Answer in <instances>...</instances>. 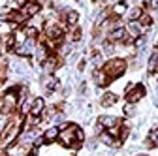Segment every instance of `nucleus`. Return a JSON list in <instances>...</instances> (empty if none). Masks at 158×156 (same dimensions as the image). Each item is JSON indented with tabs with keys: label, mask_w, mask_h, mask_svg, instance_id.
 I'll return each instance as SVG.
<instances>
[{
	"label": "nucleus",
	"mask_w": 158,
	"mask_h": 156,
	"mask_svg": "<svg viewBox=\"0 0 158 156\" xmlns=\"http://www.w3.org/2000/svg\"><path fill=\"white\" fill-rule=\"evenodd\" d=\"M44 107H45V104H44V100L42 98H36L34 102H32V107H30V115L32 117H42V111H44Z\"/></svg>",
	"instance_id": "nucleus-7"
},
{
	"label": "nucleus",
	"mask_w": 158,
	"mask_h": 156,
	"mask_svg": "<svg viewBox=\"0 0 158 156\" xmlns=\"http://www.w3.org/2000/svg\"><path fill=\"white\" fill-rule=\"evenodd\" d=\"M58 133H60V126H51V128L44 133V141H45V143H53V141L58 138Z\"/></svg>",
	"instance_id": "nucleus-8"
},
{
	"label": "nucleus",
	"mask_w": 158,
	"mask_h": 156,
	"mask_svg": "<svg viewBox=\"0 0 158 156\" xmlns=\"http://www.w3.org/2000/svg\"><path fill=\"white\" fill-rule=\"evenodd\" d=\"M45 88H47V90L56 88V81H55V79H47V81H45Z\"/></svg>",
	"instance_id": "nucleus-17"
},
{
	"label": "nucleus",
	"mask_w": 158,
	"mask_h": 156,
	"mask_svg": "<svg viewBox=\"0 0 158 156\" xmlns=\"http://www.w3.org/2000/svg\"><path fill=\"white\" fill-rule=\"evenodd\" d=\"M17 90H19V88H11V90H8V92H6L4 100H2V113H4V115H10V113L15 109L17 100H19Z\"/></svg>",
	"instance_id": "nucleus-2"
},
{
	"label": "nucleus",
	"mask_w": 158,
	"mask_h": 156,
	"mask_svg": "<svg viewBox=\"0 0 158 156\" xmlns=\"http://www.w3.org/2000/svg\"><path fill=\"white\" fill-rule=\"evenodd\" d=\"M30 156H34V154H30Z\"/></svg>",
	"instance_id": "nucleus-26"
},
{
	"label": "nucleus",
	"mask_w": 158,
	"mask_h": 156,
	"mask_svg": "<svg viewBox=\"0 0 158 156\" xmlns=\"http://www.w3.org/2000/svg\"><path fill=\"white\" fill-rule=\"evenodd\" d=\"M102 72L109 77V79H118L124 72H126V62L123 60V58H111V60H107L102 68Z\"/></svg>",
	"instance_id": "nucleus-1"
},
{
	"label": "nucleus",
	"mask_w": 158,
	"mask_h": 156,
	"mask_svg": "<svg viewBox=\"0 0 158 156\" xmlns=\"http://www.w3.org/2000/svg\"><path fill=\"white\" fill-rule=\"evenodd\" d=\"M141 13H143L141 8H134V10L130 11V21H137V19L141 17Z\"/></svg>",
	"instance_id": "nucleus-15"
},
{
	"label": "nucleus",
	"mask_w": 158,
	"mask_h": 156,
	"mask_svg": "<svg viewBox=\"0 0 158 156\" xmlns=\"http://www.w3.org/2000/svg\"><path fill=\"white\" fill-rule=\"evenodd\" d=\"M0 156H8V152L6 150H0Z\"/></svg>",
	"instance_id": "nucleus-21"
},
{
	"label": "nucleus",
	"mask_w": 158,
	"mask_h": 156,
	"mask_svg": "<svg viewBox=\"0 0 158 156\" xmlns=\"http://www.w3.org/2000/svg\"><path fill=\"white\" fill-rule=\"evenodd\" d=\"M92 2H94V4H100V2H102V0H92Z\"/></svg>",
	"instance_id": "nucleus-22"
},
{
	"label": "nucleus",
	"mask_w": 158,
	"mask_h": 156,
	"mask_svg": "<svg viewBox=\"0 0 158 156\" xmlns=\"http://www.w3.org/2000/svg\"><path fill=\"white\" fill-rule=\"evenodd\" d=\"M64 19H66V23L70 25V27H75L77 25V13L75 11H66V15H64Z\"/></svg>",
	"instance_id": "nucleus-14"
},
{
	"label": "nucleus",
	"mask_w": 158,
	"mask_h": 156,
	"mask_svg": "<svg viewBox=\"0 0 158 156\" xmlns=\"http://www.w3.org/2000/svg\"><path fill=\"white\" fill-rule=\"evenodd\" d=\"M15 43H17V38H15V36H8V38H6V47H8V49H13Z\"/></svg>",
	"instance_id": "nucleus-16"
},
{
	"label": "nucleus",
	"mask_w": 158,
	"mask_h": 156,
	"mask_svg": "<svg viewBox=\"0 0 158 156\" xmlns=\"http://www.w3.org/2000/svg\"><path fill=\"white\" fill-rule=\"evenodd\" d=\"M124 113H126V115H134V107H132V104H128V105L124 107Z\"/></svg>",
	"instance_id": "nucleus-19"
},
{
	"label": "nucleus",
	"mask_w": 158,
	"mask_h": 156,
	"mask_svg": "<svg viewBox=\"0 0 158 156\" xmlns=\"http://www.w3.org/2000/svg\"><path fill=\"white\" fill-rule=\"evenodd\" d=\"M40 10H42V6H40V2H28L23 10H21V13L25 15V17H34L36 13H40Z\"/></svg>",
	"instance_id": "nucleus-5"
},
{
	"label": "nucleus",
	"mask_w": 158,
	"mask_h": 156,
	"mask_svg": "<svg viewBox=\"0 0 158 156\" xmlns=\"http://www.w3.org/2000/svg\"><path fill=\"white\" fill-rule=\"evenodd\" d=\"M72 40H73V42H77V40H81V30H79V28H75V30L72 32Z\"/></svg>",
	"instance_id": "nucleus-18"
},
{
	"label": "nucleus",
	"mask_w": 158,
	"mask_h": 156,
	"mask_svg": "<svg viewBox=\"0 0 158 156\" xmlns=\"http://www.w3.org/2000/svg\"><path fill=\"white\" fill-rule=\"evenodd\" d=\"M139 156H145V154H139Z\"/></svg>",
	"instance_id": "nucleus-23"
},
{
	"label": "nucleus",
	"mask_w": 158,
	"mask_h": 156,
	"mask_svg": "<svg viewBox=\"0 0 158 156\" xmlns=\"http://www.w3.org/2000/svg\"><path fill=\"white\" fill-rule=\"evenodd\" d=\"M27 34H28V36H30V38H32V36H36V34H38V30H36V28H32V27H30V28H27Z\"/></svg>",
	"instance_id": "nucleus-20"
},
{
	"label": "nucleus",
	"mask_w": 158,
	"mask_h": 156,
	"mask_svg": "<svg viewBox=\"0 0 158 156\" xmlns=\"http://www.w3.org/2000/svg\"><path fill=\"white\" fill-rule=\"evenodd\" d=\"M124 11H126V4H124V2H118V4H115V6H113V10H111V13L115 15V19H117V17H121Z\"/></svg>",
	"instance_id": "nucleus-13"
},
{
	"label": "nucleus",
	"mask_w": 158,
	"mask_h": 156,
	"mask_svg": "<svg viewBox=\"0 0 158 156\" xmlns=\"http://www.w3.org/2000/svg\"><path fill=\"white\" fill-rule=\"evenodd\" d=\"M36 2H40V0H36Z\"/></svg>",
	"instance_id": "nucleus-25"
},
{
	"label": "nucleus",
	"mask_w": 158,
	"mask_h": 156,
	"mask_svg": "<svg viewBox=\"0 0 158 156\" xmlns=\"http://www.w3.org/2000/svg\"><path fill=\"white\" fill-rule=\"evenodd\" d=\"M145 96V87L143 85H128L126 87V100L128 104H137Z\"/></svg>",
	"instance_id": "nucleus-3"
},
{
	"label": "nucleus",
	"mask_w": 158,
	"mask_h": 156,
	"mask_svg": "<svg viewBox=\"0 0 158 156\" xmlns=\"http://www.w3.org/2000/svg\"><path fill=\"white\" fill-rule=\"evenodd\" d=\"M145 147H147V149H154V147H158V126H154V128L149 132L147 139H145Z\"/></svg>",
	"instance_id": "nucleus-6"
},
{
	"label": "nucleus",
	"mask_w": 158,
	"mask_h": 156,
	"mask_svg": "<svg viewBox=\"0 0 158 156\" xmlns=\"http://www.w3.org/2000/svg\"><path fill=\"white\" fill-rule=\"evenodd\" d=\"M137 21H139V23H137V25H139V27H143V28H149L151 25H152V17L149 15V13H141V17L139 19H137Z\"/></svg>",
	"instance_id": "nucleus-12"
},
{
	"label": "nucleus",
	"mask_w": 158,
	"mask_h": 156,
	"mask_svg": "<svg viewBox=\"0 0 158 156\" xmlns=\"http://www.w3.org/2000/svg\"><path fill=\"white\" fill-rule=\"evenodd\" d=\"M94 79H96V85L98 87H107L111 83V79L102 72V70H94Z\"/></svg>",
	"instance_id": "nucleus-9"
},
{
	"label": "nucleus",
	"mask_w": 158,
	"mask_h": 156,
	"mask_svg": "<svg viewBox=\"0 0 158 156\" xmlns=\"http://www.w3.org/2000/svg\"><path fill=\"white\" fill-rule=\"evenodd\" d=\"M126 40V28L118 27V28H111L109 32V42L111 43H118V42H124Z\"/></svg>",
	"instance_id": "nucleus-4"
},
{
	"label": "nucleus",
	"mask_w": 158,
	"mask_h": 156,
	"mask_svg": "<svg viewBox=\"0 0 158 156\" xmlns=\"http://www.w3.org/2000/svg\"><path fill=\"white\" fill-rule=\"evenodd\" d=\"M0 104H2V100H0Z\"/></svg>",
	"instance_id": "nucleus-24"
},
{
	"label": "nucleus",
	"mask_w": 158,
	"mask_h": 156,
	"mask_svg": "<svg viewBox=\"0 0 158 156\" xmlns=\"http://www.w3.org/2000/svg\"><path fill=\"white\" fill-rule=\"evenodd\" d=\"M147 70H149V73H156V72H158V49H156V51L152 53V56L149 58Z\"/></svg>",
	"instance_id": "nucleus-11"
},
{
	"label": "nucleus",
	"mask_w": 158,
	"mask_h": 156,
	"mask_svg": "<svg viewBox=\"0 0 158 156\" xmlns=\"http://www.w3.org/2000/svg\"><path fill=\"white\" fill-rule=\"evenodd\" d=\"M117 94H113V92H106L104 96H102V100H100V104L104 105V107H111V105H115L117 104Z\"/></svg>",
	"instance_id": "nucleus-10"
}]
</instances>
